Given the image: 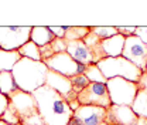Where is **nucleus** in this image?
<instances>
[{"instance_id":"nucleus-1","label":"nucleus","mask_w":147,"mask_h":125,"mask_svg":"<svg viewBox=\"0 0 147 125\" xmlns=\"http://www.w3.org/2000/svg\"><path fill=\"white\" fill-rule=\"evenodd\" d=\"M38 114L45 125H68L74 117L67 100L55 89L42 85L33 92Z\"/></svg>"},{"instance_id":"nucleus-2","label":"nucleus","mask_w":147,"mask_h":125,"mask_svg":"<svg viewBox=\"0 0 147 125\" xmlns=\"http://www.w3.org/2000/svg\"><path fill=\"white\" fill-rule=\"evenodd\" d=\"M48 67L42 61H34L28 58H21L13 68V77L16 80L18 89L33 94L36 89L45 85Z\"/></svg>"},{"instance_id":"nucleus-3","label":"nucleus","mask_w":147,"mask_h":125,"mask_svg":"<svg viewBox=\"0 0 147 125\" xmlns=\"http://www.w3.org/2000/svg\"><path fill=\"white\" fill-rule=\"evenodd\" d=\"M98 67L106 80L120 77V78H125L129 81L137 83L143 72L122 55L120 57H106L98 63Z\"/></svg>"},{"instance_id":"nucleus-4","label":"nucleus","mask_w":147,"mask_h":125,"mask_svg":"<svg viewBox=\"0 0 147 125\" xmlns=\"http://www.w3.org/2000/svg\"><path fill=\"white\" fill-rule=\"evenodd\" d=\"M106 87L109 91L110 102L115 105H129L131 107L137 92H139V85L137 83L129 81L125 78L116 77L110 78L106 81Z\"/></svg>"},{"instance_id":"nucleus-5","label":"nucleus","mask_w":147,"mask_h":125,"mask_svg":"<svg viewBox=\"0 0 147 125\" xmlns=\"http://www.w3.org/2000/svg\"><path fill=\"white\" fill-rule=\"evenodd\" d=\"M33 26H0V48L6 51L18 50L30 41Z\"/></svg>"},{"instance_id":"nucleus-6","label":"nucleus","mask_w":147,"mask_h":125,"mask_svg":"<svg viewBox=\"0 0 147 125\" xmlns=\"http://www.w3.org/2000/svg\"><path fill=\"white\" fill-rule=\"evenodd\" d=\"M42 63H45L48 70L59 72V74H62V75H65L68 78H71L74 75L85 74V70H86V66L76 63L67 51L65 53L55 54L51 58H48V60H45Z\"/></svg>"},{"instance_id":"nucleus-7","label":"nucleus","mask_w":147,"mask_h":125,"mask_svg":"<svg viewBox=\"0 0 147 125\" xmlns=\"http://www.w3.org/2000/svg\"><path fill=\"white\" fill-rule=\"evenodd\" d=\"M76 100L79 105H96L106 109L112 105L108 87L102 83H91L86 88L78 94Z\"/></svg>"},{"instance_id":"nucleus-8","label":"nucleus","mask_w":147,"mask_h":125,"mask_svg":"<svg viewBox=\"0 0 147 125\" xmlns=\"http://www.w3.org/2000/svg\"><path fill=\"white\" fill-rule=\"evenodd\" d=\"M122 57L129 60L131 64H134L139 70L146 71L147 67V44L136 34L126 37L125 47Z\"/></svg>"},{"instance_id":"nucleus-9","label":"nucleus","mask_w":147,"mask_h":125,"mask_svg":"<svg viewBox=\"0 0 147 125\" xmlns=\"http://www.w3.org/2000/svg\"><path fill=\"white\" fill-rule=\"evenodd\" d=\"M10 105L16 109V112L20 117V121L28 120L31 117L38 115V108H37L36 98L33 94L21 91V89H16L10 97H9Z\"/></svg>"},{"instance_id":"nucleus-10","label":"nucleus","mask_w":147,"mask_h":125,"mask_svg":"<svg viewBox=\"0 0 147 125\" xmlns=\"http://www.w3.org/2000/svg\"><path fill=\"white\" fill-rule=\"evenodd\" d=\"M108 109L96 105H79L74 111V118H76L82 125H102L106 120Z\"/></svg>"},{"instance_id":"nucleus-11","label":"nucleus","mask_w":147,"mask_h":125,"mask_svg":"<svg viewBox=\"0 0 147 125\" xmlns=\"http://www.w3.org/2000/svg\"><path fill=\"white\" fill-rule=\"evenodd\" d=\"M137 115L133 112L129 105H115L112 104L108 108L105 124L108 125H134Z\"/></svg>"},{"instance_id":"nucleus-12","label":"nucleus","mask_w":147,"mask_h":125,"mask_svg":"<svg viewBox=\"0 0 147 125\" xmlns=\"http://www.w3.org/2000/svg\"><path fill=\"white\" fill-rule=\"evenodd\" d=\"M67 53L79 64H84V66L95 64L93 63V55H92L91 50L88 48V46L84 43V40L68 41L67 43Z\"/></svg>"},{"instance_id":"nucleus-13","label":"nucleus","mask_w":147,"mask_h":125,"mask_svg":"<svg viewBox=\"0 0 147 125\" xmlns=\"http://www.w3.org/2000/svg\"><path fill=\"white\" fill-rule=\"evenodd\" d=\"M45 85L50 87V88L55 89L58 94H61L65 100H68L72 94V84H71V80L59 72L55 71H48L47 74V81H45Z\"/></svg>"},{"instance_id":"nucleus-14","label":"nucleus","mask_w":147,"mask_h":125,"mask_svg":"<svg viewBox=\"0 0 147 125\" xmlns=\"http://www.w3.org/2000/svg\"><path fill=\"white\" fill-rule=\"evenodd\" d=\"M125 37L119 33L116 36L109 37L106 40H102V48L106 54V57H120L125 47Z\"/></svg>"},{"instance_id":"nucleus-15","label":"nucleus","mask_w":147,"mask_h":125,"mask_svg":"<svg viewBox=\"0 0 147 125\" xmlns=\"http://www.w3.org/2000/svg\"><path fill=\"white\" fill-rule=\"evenodd\" d=\"M54 38H55V36L51 33L50 27H47V26H33L31 27L30 40L34 44H37L38 47H42V46L50 44Z\"/></svg>"},{"instance_id":"nucleus-16","label":"nucleus","mask_w":147,"mask_h":125,"mask_svg":"<svg viewBox=\"0 0 147 125\" xmlns=\"http://www.w3.org/2000/svg\"><path fill=\"white\" fill-rule=\"evenodd\" d=\"M84 43L88 46V48L91 50L92 55H93V63L98 64L99 61H102L103 58H106V54L102 48V40H99L92 31L88 33V36L84 38Z\"/></svg>"},{"instance_id":"nucleus-17","label":"nucleus","mask_w":147,"mask_h":125,"mask_svg":"<svg viewBox=\"0 0 147 125\" xmlns=\"http://www.w3.org/2000/svg\"><path fill=\"white\" fill-rule=\"evenodd\" d=\"M21 60V55L18 50L14 51H6L0 50V72L1 71H13L14 66Z\"/></svg>"},{"instance_id":"nucleus-18","label":"nucleus","mask_w":147,"mask_h":125,"mask_svg":"<svg viewBox=\"0 0 147 125\" xmlns=\"http://www.w3.org/2000/svg\"><path fill=\"white\" fill-rule=\"evenodd\" d=\"M16 89H18V87H17V84H16L14 77H13V72L11 71L0 72V91L6 97H10Z\"/></svg>"},{"instance_id":"nucleus-19","label":"nucleus","mask_w":147,"mask_h":125,"mask_svg":"<svg viewBox=\"0 0 147 125\" xmlns=\"http://www.w3.org/2000/svg\"><path fill=\"white\" fill-rule=\"evenodd\" d=\"M91 31V26H65V41L84 40Z\"/></svg>"},{"instance_id":"nucleus-20","label":"nucleus","mask_w":147,"mask_h":125,"mask_svg":"<svg viewBox=\"0 0 147 125\" xmlns=\"http://www.w3.org/2000/svg\"><path fill=\"white\" fill-rule=\"evenodd\" d=\"M131 109L137 117H143L147 118V91L146 89H139L133 104H131Z\"/></svg>"},{"instance_id":"nucleus-21","label":"nucleus","mask_w":147,"mask_h":125,"mask_svg":"<svg viewBox=\"0 0 147 125\" xmlns=\"http://www.w3.org/2000/svg\"><path fill=\"white\" fill-rule=\"evenodd\" d=\"M18 53L21 55V58H28V60H34V61H41V54H40V47L34 44L31 40L27 41L24 46H21L18 48Z\"/></svg>"},{"instance_id":"nucleus-22","label":"nucleus","mask_w":147,"mask_h":125,"mask_svg":"<svg viewBox=\"0 0 147 125\" xmlns=\"http://www.w3.org/2000/svg\"><path fill=\"white\" fill-rule=\"evenodd\" d=\"M91 31L99 40H106L117 34L116 26H91Z\"/></svg>"},{"instance_id":"nucleus-23","label":"nucleus","mask_w":147,"mask_h":125,"mask_svg":"<svg viewBox=\"0 0 147 125\" xmlns=\"http://www.w3.org/2000/svg\"><path fill=\"white\" fill-rule=\"evenodd\" d=\"M85 77L91 81V83H102V84H106V78L105 75L102 74V71L99 70L98 64H91V66H86V70H85Z\"/></svg>"},{"instance_id":"nucleus-24","label":"nucleus","mask_w":147,"mask_h":125,"mask_svg":"<svg viewBox=\"0 0 147 125\" xmlns=\"http://www.w3.org/2000/svg\"><path fill=\"white\" fill-rule=\"evenodd\" d=\"M71 80V84H72V91L78 95L82 89H85L89 84H91V81L85 77V74H79V75H74L69 78Z\"/></svg>"},{"instance_id":"nucleus-25","label":"nucleus","mask_w":147,"mask_h":125,"mask_svg":"<svg viewBox=\"0 0 147 125\" xmlns=\"http://www.w3.org/2000/svg\"><path fill=\"white\" fill-rule=\"evenodd\" d=\"M0 121H3V122H6V124H9V125H18V124H21L18 114L16 112V109L11 107L10 104H9V107L6 108V111L1 114Z\"/></svg>"},{"instance_id":"nucleus-26","label":"nucleus","mask_w":147,"mask_h":125,"mask_svg":"<svg viewBox=\"0 0 147 125\" xmlns=\"http://www.w3.org/2000/svg\"><path fill=\"white\" fill-rule=\"evenodd\" d=\"M50 46H51V50H53L54 55L67 51V41H65V38H57L55 37L54 40L50 43Z\"/></svg>"},{"instance_id":"nucleus-27","label":"nucleus","mask_w":147,"mask_h":125,"mask_svg":"<svg viewBox=\"0 0 147 125\" xmlns=\"http://www.w3.org/2000/svg\"><path fill=\"white\" fill-rule=\"evenodd\" d=\"M116 29H117V33H119L120 36H123L125 38H126V37L133 36V34L136 33V29H137V27H134V26H131V27H123V26H119V27H116Z\"/></svg>"},{"instance_id":"nucleus-28","label":"nucleus","mask_w":147,"mask_h":125,"mask_svg":"<svg viewBox=\"0 0 147 125\" xmlns=\"http://www.w3.org/2000/svg\"><path fill=\"white\" fill-rule=\"evenodd\" d=\"M50 30H51V33H53L57 38H64V37H65V26H64V27L50 26Z\"/></svg>"},{"instance_id":"nucleus-29","label":"nucleus","mask_w":147,"mask_h":125,"mask_svg":"<svg viewBox=\"0 0 147 125\" xmlns=\"http://www.w3.org/2000/svg\"><path fill=\"white\" fill-rule=\"evenodd\" d=\"M9 104H10L9 97H6V95L0 91V117H1V114L6 111V108L9 107Z\"/></svg>"},{"instance_id":"nucleus-30","label":"nucleus","mask_w":147,"mask_h":125,"mask_svg":"<svg viewBox=\"0 0 147 125\" xmlns=\"http://www.w3.org/2000/svg\"><path fill=\"white\" fill-rule=\"evenodd\" d=\"M134 34L137 37H140V38L147 44V26H140V27H137Z\"/></svg>"},{"instance_id":"nucleus-31","label":"nucleus","mask_w":147,"mask_h":125,"mask_svg":"<svg viewBox=\"0 0 147 125\" xmlns=\"http://www.w3.org/2000/svg\"><path fill=\"white\" fill-rule=\"evenodd\" d=\"M137 85H139V89H146L147 91V71H143L139 81H137Z\"/></svg>"},{"instance_id":"nucleus-32","label":"nucleus","mask_w":147,"mask_h":125,"mask_svg":"<svg viewBox=\"0 0 147 125\" xmlns=\"http://www.w3.org/2000/svg\"><path fill=\"white\" fill-rule=\"evenodd\" d=\"M134 125H147V118H143V117H137L136 120V124Z\"/></svg>"},{"instance_id":"nucleus-33","label":"nucleus","mask_w":147,"mask_h":125,"mask_svg":"<svg viewBox=\"0 0 147 125\" xmlns=\"http://www.w3.org/2000/svg\"><path fill=\"white\" fill-rule=\"evenodd\" d=\"M68 125H82V124H81L76 118H74V117H72V118H71V121L68 122Z\"/></svg>"},{"instance_id":"nucleus-34","label":"nucleus","mask_w":147,"mask_h":125,"mask_svg":"<svg viewBox=\"0 0 147 125\" xmlns=\"http://www.w3.org/2000/svg\"><path fill=\"white\" fill-rule=\"evenodd\" d=\"M0 125H9V124H6V122H3V121H0Z\"/></svg>"},{"instance_id":"nucleus-35","label":"nucleus","mask_w":147,"mask_h":125,"mask_svg":"<svg viewBox=\"0 0 147 125\" xmlns=\"http://www.w3.org/2000/svg\"><path fill=\"white\" fill-rule=\"evenodd\" d=\"M102 125H108V124H105V122H103V124H102Z\"/></svg>"},{"instance_id":"nucleus-36","label":"nucleus","mask_w":147,"mask_h":125,"mask_svg":"<svg viewBox=\"0 0 147 125\" xmlns=\"http://www.w3.org/2000/svg\"><path fill=\"white\" fill-rule=\"evenodd\" d=\"M146 71H147V67H146Z\"/></svg>"},{"instance_id":"nucleus-37","label":"nucleus","mask_w":147,"mask_h":125,"mask_svg":"<svg viewBox=\"0 0 147 125\" xmlns=\"http://www.w3.org/2000/svg\"><path fill=\"white\" fill-rule=\"evenodd\" d=\"M0 50H1V48H0Z\"/></svg>"}]
</instances>
